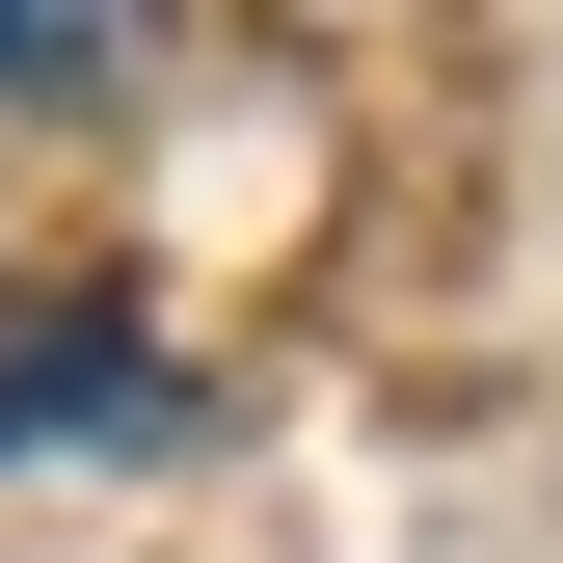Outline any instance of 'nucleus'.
Instances as JSON below:
<instances>
[{
    "instance_id": "f257e3e1",
    "label": "nucleus",
    "mask_w": 563,
    "mask_h": 563,
    "mask_svg": "<svg viewBox=\"0 0 563 563\" xmlns=\"http://www.w3.org/2000/svg\"><path fill=\"white\" fill-rule=\"evenodd\" d=\"M162 430H188V376L134 296H0V456H162Z\"/></svg>"
},
{
    "instance_id": "f03ea898",
    "label": "nucleus",
    "mask_w": 563,
    "mask_h": 563,
    "mask_svg": "<svg viewBox=\"0 0 563 563\" xmlns=\"http://www.w3.org/2000/svg\"><path fill=\"white\" fill-rule=\"evenodd\" d=\"M162 81V0H0V108H108Z\"/></svg>"
}]
</instances>
